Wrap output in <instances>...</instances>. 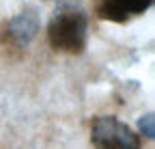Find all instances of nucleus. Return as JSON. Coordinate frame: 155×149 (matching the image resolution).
<instances>
[{"mask_svg": "<svg viewBox=\"0 0 155 149\" xmlns=\"http://www.w3.org/2000/svg\"><path fill=\"white\" fill-rule=\"evenodd\" d=\"M86 32H88V22L84 11L73 7H63L50 20L48 41L54 50L78 54L86 46Z\"/></svg>", "mask_w": 155, "mask_h": 149, "instance_id": "f257e3e1", "label": "nucleus"}, {"mask_svg": "<svg viewBox=\"0 0 155 149\" xmlns=\"http://www.w3.org/2000/svg\"><path fill=\"white\" fill-rule=\"evenodd\" d=\"M91 138L95 149H140V138L116 117H97Z\"/></svg>", "mask_w": 155, "mask_h": 149, "instance_id": "f03ea898", "label": "nucleus"}, {"mask_svg": "<svg viewBox=\"0 0 155 149\" xmlns=\"http://www.w3.org/2000/svg\"><path fill=\"white\" fill-rule=\"evenodd\" d=\"M153 0H101L97 13L101 20L110 22H125L131 15H140L151 7Z\"/></svg>", "mask_w": 155, "mask_h": 149, "instance_id": "7ed1b4c3", "label": "nucleus"}, {"mask_svg": "<svg viewBox=\"0 0 155 149\" xmlns=\"http://www.w3.org/2000/svg\"><path fill=\"white\" fill-rule=\"evenodd\" d=\"M39 32V20L35 11H22L17 13L7 26V35L9 39L17 46V48H26Z\"/></svg>", "mask_w": 155, "mask_h": 149, "instance_id": "20e7f679", "label": "nucleus"}, {"mask_svg": "<svg viewBox=\"0 0 155 149\" xmlns=\"http://www.w3.org/2000/svg\"><path fill=\"white\" fill-rule=\"evenodd\" d=\"M138 130H140V134L147 136V138H155V117L149 113L144 117L138 119Z\"/></svg>", "mask_w": 155, "mask_h": 149, "instance_id": "39448f33", "label": "nucleus"}]
</instances>
